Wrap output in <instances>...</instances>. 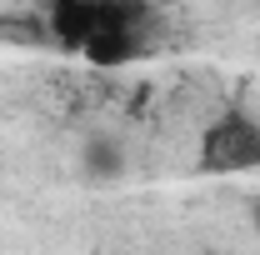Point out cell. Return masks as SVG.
Returning <instances> with one entry per match:
<instances>
[{
    "label": "cell",
    "instance_id": "obj_4",
    "mask_svg": "<svg viewBox=\"0 0 260 255\" xmlns=\"http://www.w3.org/2000/svg\"><path fill=\"white\" fill-rule=\"evenodd\" d=\"M45 10H60V5H80V0H40Z\"/></svg>",
    "mask_w": 260,
    "mask_h": 255
},
{
    "label": "cell",
    "instance_id": "obj_5",
    "mask_svg": "<svg viewBox=\"0 0 260 255\" xmlns=\"http://www.w3.org/2000/svg\"><path fill=\"white\" fill-rule=\"evenodd\" d=\"M250 225H255V235H260V200L250 205Z\"/></svg>",
    "mask_w": 260,
    "mask_h": 255
},
{
    "label": "cell",
    "instance_id": "obj_1",
    "mask_svg": "<svg viewBox=\"0 0 260 255\" xmlns=\"http://www.w3.org/2000/svg\"><path fill=\"white\" fill-rule=\"evenodd\" d=\"M195 170L200 175H250V170H260V120L240 105H225L200 130Z\"/></svg>",
    "mask_w": 260,
    "mask_h": 255
},
{
    "label": "cell",
    "instance_id": "obj_2",
    "mask_svg": "<svg viewBox=\"0 0 260 255\" xmlns=\"http://www.w3.org/2000/svg\"><path fill=\"white\" fill-rule=\"evenodd\" d=\"M145 50H150V30H100L80 50V60L95 65V70H120V65L140 60Z\"/></svg>",
    "mask_w": 260,
    "mask_h": 255
},
{
    "label": "cell",
    "instance_id": "obj_3",
    "mask_svg": "<svg viewBox=\"0 0 260 255\" xmlns=\"http://www.w3.org/2000/svg\"><path fill=\"white\" fill-rule=\"evenodd\" d=\"M85 175L90 180H115L120 170H125V150L115 145V140H105V135H95V140H85Z\"/></svg>",
    "mask_w": 260,
    "mask_h": 255
}]
</instances>
